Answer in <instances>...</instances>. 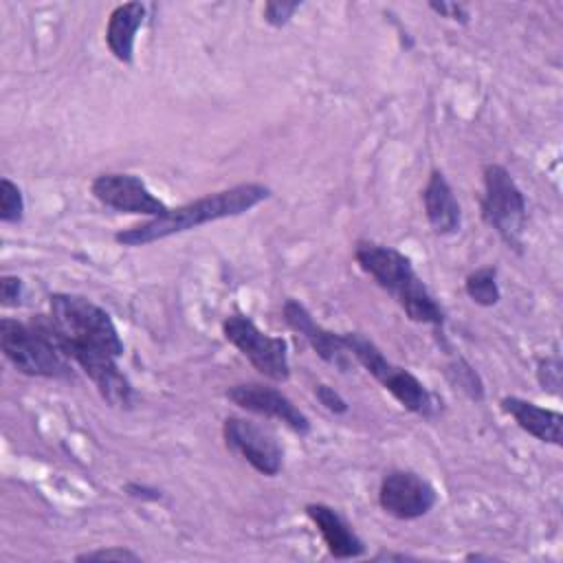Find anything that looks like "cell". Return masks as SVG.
I'll list each match as a JSON object with an SVG mask.
<instances>
[{"instance_id":"1","label":"cell","mask_w":563,"mask_h":563,"mask_svg":"<svg viewBox=\"0 0 563 563\" xmlns=\"http://www.w3.org/2000/svg\"><path fill=\"white\" fill-rule=\"evenodd\" d=\"M271 196V189L262 183H242L222 191L207 194L198 200L185 202L180 207L167 209L163 216H156L143 224H134L114 235V240L123 246H143L169 235L196 229L207 222H216L222 218H233L251 211L260 202Z\"/></svg>"},{"instance_id":"2","label":"cell","mask_w":563,"mask_h":563,"mask_svg":"<svg viewBox=\"0 0 563 563\" xmlns=\"http://www.w3.org/2000/svg\"><path fill=\"white\" fill-rule=\"evenodd\" d=\"M354 260L383 290L398 301L411 321L435 328L444 323V310L413 271L411 260L398 249L358 240L354 246Z\"/></svg>"},{"instance_id":"3","label":"cell","mask_w":563,"mask_h":563,"mask_svg":"<svg viewBox=\"0 0 563 563\" xmlns=\"http://www.w3.org/2000/svg\"><path fill=\"white\" fill-rule=\"evenodd\" d=\"M48 328L59 350L70 358L81 350H97L110 356H123V341L110 314L81 295H51Z\"/></svg>"},{"instance_id":"4","label":"cell","mask_w":563,"mask_h":563,"mask_svg":"<svg viewBox=\"0 0 563 563\" xmlns=\"http://www.w3.org/2000/svg\"><path fill=\"white\" fill-rule=\"evenodd\" d=\"M0 347L4 358L24 376L73 378L68 356L55 343L46 314H37L29 323L0 319Z\"/></svg>"},{"instance_id":"5","label":"cell","mask_w":563,"mask_h":563,"mask_svg":"<svg viewBox=\"0 0 563 563\" xmlns=\"http://www.w3.org/2000/svg\"><path fill=\"white\" fill-rule=\"evenodd\" d=\"M350 354L411 413L431 418L438 411L435 396L407 369L394 365L374 341L358 332H345Z\"/></svg>"},{"instance_id":"6","label":"cell","mask_w":563,"mask_h":563,"mask_svg":"<svg viewBox=\"0 0 563 563\" xmlns=\"http://www.w3.org/2000/svg\"><path fill=\"white\" fill-rule=\"evenodd\" d=\"M482 218L512 249L521 246L526 224V196L504 165H484Z\"/></svg>"},{"instance_id":"7","label":"cell","mask_w":563,"mask_h":563,"mask_svg":"<svg viewBox=\"0 0 563 563\" xmlns=\"http://www.w3.org/2000/svg\"><path fill=\"white\" fill-rule=\"evenodd\" d=\"M224 339L240 350L242 356L266 378L284 383L290 376L288 345L282 336H271L262 332L246 314H229L222 321Z\"/></svg>"},{"instance_id":"8","label":"cell","mask_w":563,"mask_h":563,"mask_svg":"<svg viewBox=\"0 0 563 563\" xmlns=\"http://www.w3.org/2000/svg\"><path fill=\"white\" fill-rule=\"evenodd\" d=\"M222 438L227 449L242 455L257 473L275 477L284 464V451L275 433L255 420L229 416L222 422Z\"/></svg>"},{"instance_id":"9","label":"cell","mask_w":563,"mask_h":563,"mask_svg":"<svg viewBox=\"0 0 563 563\" xmlns=\"http://www.w3.org/2000/svg\"><path fill=\"white\" fill-rule=\"evenodd\" d=\"M438 501L435 488L413 471L394 468L385 473L378 486L380 508L402 521L424 517Z\"/></svg>"},{"instance_id":"10","label":"cell","mask_w":563,"mask_h":563,"mask_svg":"<svg viewBox=\"0 0 563 563\" xmlns=\"http://www.w3.org/2000/svg\"><path fill=\"white\" fill-rule=\"evenodd\" d=\"M224 396L244 411L284 422L290 431L299 435L310 433L308 416L286 394H282L275 387L260 385V383H238V385H231L224 391Z\"/></svg>"},{"instance_id":"11","label":"cell","mask_w":563,"mask_h":563,"mask_svg":"<svg viewBox=\"0 0 563 563\" xmlns=\"http://www.w3.org/2000/svg\"><path fill=\"white\" fill-rule=\"evenodd\" d=\"M90 191L101 205L123 213L156 218L169 209L134 174H101L92 180Z\"/></svg>"},{"instance_id":"12","label":"cell","mask_w":563,"mask_h":563,"mask_svg":"<svg viewBox=\"0 0 563 563\" xmlns=\"http://www.w3.org/2000/svg\"><path fill=\"white\" fill-rule=\"evenodd\" d=\"M284 321L288 323V328H292L310 343L319 358H323L325 363L334 365L341 372H347L352 367V354L347 350L345 336L319 325L303 303H299L297 299H288L284 303Z\"/></svg>"},{"instance_id":"13","label":"cell","mask_w":563,"mask_h":563,"mask_svg":"<svg viewBox=\"0 0 563 563\" xmlns=\"http://www.w3.org/2000/svg\"><path fill=\"white\" fill-rule=\"evenodd\" d=\"M422 205L429 227L438 235H451L462 227V209L453 194V187L440 169H431L422 189Z\"/></svg>"},{"instance_id":"14","label":"cell","mask_w":563,"mask_h":563,"mask_svg":"<svg viewBox=\"0 0 563 563\" xmlns=\"http://www.w3.org/2000/svg\"><path fill=\"white\" fill-rule=\"evenodd\" d=\"M306 515L319 528L328 552L334 559H356L365 552L363 539L352 530V526L328 504H308Z\"/></svg>"},{"instance_id":"15","label":"cell","mask_w":563,"mask_h":563,"mask_svg":"<svg viewBox=\"0 0 563 563\" xmlns=\"http://www.w3.org/2000/svg\"><path fill=\"white\" fill-rule=\"evenodd\" d=\"M501 409L530 435H534L539 442L561 446V424L563 416L561 411L539 407L530 400H523L519 396H506L501 398Z\"/></svg>"},{"instance_id":"16","label":"cell","mask_w":563,"mask_h":563,"mask_svg":"<svg viewBox=\"0 0 563 563\" xmlns=\"http://www.w3.org/2000/svg\"><path fill=\"white\" fill-rule=\"evenodd\" d=\"M145 20V4L125 2L112 9L106 26V44L114 59L121 64H132L136 33Z\"/></svg>"},{"instance_id":"17","label":"cell","mask_w":563,"mask_h":563,"mask_svg":"<svg viewBox=\"0 0 563 563\" xmlns=\"http://www.w3.org/2000/svg\"><path fill=\"white\" fill-rule=\"evenodd\" d=\"M464 292L471 301L477 306L490 308L501 299V290L497 284V268L495 266H482L466 275L464 279Z\"/></svg>"},{"instance_id":"18","label":"cell","mask_w":563,"mask_h":563,"mask_svg":"<svg viewBox=\"0 0 563 563\" xmlns=\"http://www.w3.org/2000/svg\"><path fill=\"white\" fill-rule=\"evenodd\" d=\"M22 216H24V196L20 187L13 180L2 178L0 180V222L15 224L22 220Z\"/></svg>"},{"instance_id":"19","label":"cell","mask_w":563,"mask_h":563,"mask_svg":"<svg viewBox=\"0 0 563 563\" xmlns=\"http://www.w3.org/2000/svg\"><path fill=\"white\" fill-rule=\"evenodd\" d=\"M449 376L451 380L473 400H482L484 398V385L477 376V372L466 363V361H457L449 367Z\"/></svg>"},{"instance_id":"20","label":"cell","mask_w":563,"mask_h":563,"mask_svg":"<svg viewBox=\"0 0 563 563\" xmlns=\"http://www.w3.org/2000/svg\"><path fill=\"white\" fill-rule=\"evenodd\" d=\"M301 2H288V0H268L264 4V20L271 24V26H284L288 24V20L295 15V11H299Z\"/></svg>"},{"instance_id":"21","label":"cell","mask_w":563,"mask_h":563,"mask_svg":"<svg viewBox=\"0 0 563 563\" xmlns=\"http://www.w3.org/2000/svg\"><path fill=\"white\" fill-rule=\"evenodd\" d=\"M537 378L543 389L550 394H559L561 387V363L559 358H541L537 365Z\"/></svg>"},{"instance_id":"22","label":"cell","mask_w":563,"mask_h":563,"mask_svg":"<svg viewBox=\"0 0 563 563\" xmlns=\"http://www.w3.org/2000/svg\"><path fill=\"white\" fill-rule=\"evenodd\" d=\"M75 561H141V556L128 548H103V550H90L75 556Z\"/></svg>"},{"instance_id":"23","label":"cell","mask_w":563,"mask_h":563,"mask_svg":"<svg viewBox=\"0 0 563 563\" xmlns=\"http://www.w3.org/2000/svg\"><path fill=\"white\" fill-rule=\"evenodd\" d=\"M314 396H317V400H319L330 413H345V411H347L345 398H343L334 387H330V385H323V383L314 385Z\"/></svg>"},{"instance_id":"24","label":"cell","mask_w":563,"mask_h":563,"mask_svg":"<svg viewBox=\"0 0 563 563\" xmlns=\"http://www.w3.org/2000/svg\"><path fill=\"white\" fill-rule=\"evenodd\" d=\"M22 290H24V282L18 275H2L0 277V299L2 306H18L22 299Z\"/></svg>"},{"instance_id":"25","label":"cell","mask_w":563,"mask_h":563,"mask_svg":"<svg viewBox=\"0 0 563 563\" xmlns=\"http://www.w3.org/2000/svg\"><path fill=\"white\" fill-rule=\"evenodd\" d=\"M429 9H433L438 15L442 18H449L453 22H460V24H466L471 20V13L464 4L460 2H446V0H440V2H429Z\"/></svg>"},{"instance_id":"26","label":"cell","mask_w":563,"mask_h":563,"mask_svg":"<svg viewBox=\"0 0 563 563\" xmlns=\"http://www.w3.org/2000/svg\"><path fill=\"white\" fill-rule=\"evenodd\" d=\"M125 493L139 499H161V490L150 488V486H141V484H128Z\"/></svg>"}]
</instances>
